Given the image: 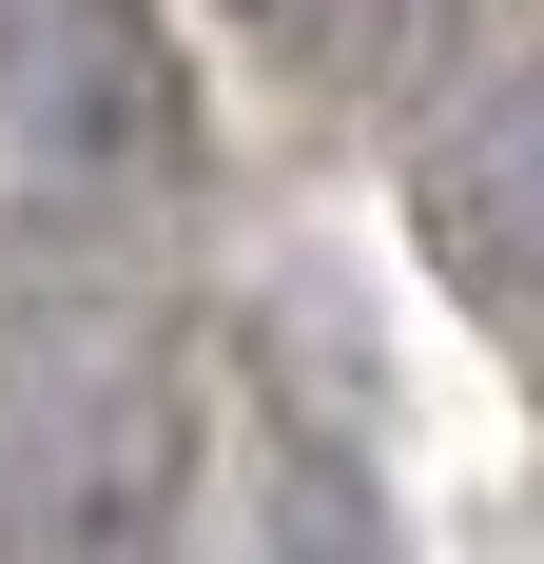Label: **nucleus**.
<instances>
[{"mask_svg": "<svg viewBox=\"0 0 544 564\" xmlns=\"http://www.w3.org/2000/svg\"><path fill=\"white\" fill-rule=\"evenodd\" d=\"M0 78H20V137H58V156H156V58H137V20L117 0H0Z\"/></svg>", "mask_w": 544, "mask_h": 564, "instance_id": "1", "label": "nucleus"}, {"mask_svg": "<svg viewBox=\"0 0 544 564\" xmlns=\"http://www.w3.org/2000/svg\"><path fill=\"white\" fill-rule=\"evenodd\" d=\"M428 195H447V234H467V273L544 312V58L467 98V137L428 156Z\"/></svg>", "mask_w": 544, "mask_h": 564, "instance_id": "2", "label": "nucleus"}]
</instances>
